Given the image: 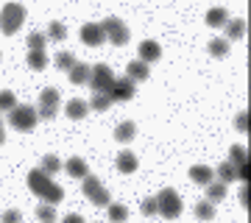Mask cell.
Instances as JSON below:
<instances>
[{"instance_id": "obj_1", "label": "cell", "mask_w": 251, "mask_h": 223, "mask_svg": "<svg viewBox=\"0 0 251 223\" xmlns=\"http://www.w3.org/2000/svg\"><path fill=\"white\" fill-rule=\"evenodd\" d=\"M23 23H25V9H23L20 3H6L3 11H0V31L6 36H11V34L20 31Z\"/></svg>"}, {"instance_id": "obj_2", "label": "cell", "mask_w": 251, "mask_h": 223, "mask_svg": "<svg viewBox=\"0 0 251 223\" xmlns=\"http://www.w3.org/2000/svg\"><path fill=\"white\" fill-rule=\"evenodd\" d=\"M181 198H179V193L176 190H162L159 196H156V212L162 215V218H179L181 215Z\"/></svg>"}, {"instance_id": "obj_3", "label": "cell", "mask_w": 251, "mask_h": 223, "mask_svg": "<svg viewBox=\"0 0 251 223\" xmlns=\"http://www.w3.org/2000/svg\"><path fill=\"white\" fill-rule=\"evenodd\" d=\"M9 120L17 131H31L36 125V120H39V115H36V109H31V106H14L9 112Z\"/></svg>"}, {"instance_id": "obj_4", "label": "cell", "mask_w": 251, "mask_h": 223, "mask_svg": "<svg viewBox=\"0 0 251 223\" xmlns=\"http://www.w3.org/2000/svg\"><path fill=\"white\" fill-rule=\"evenodd\" d=\"M112 84H115L112 70H109L106 64H95V67H92V75H90V87L95 89V92H109Z\"/></svg>"}, {"instance_id": "obj_5", "label": "cell", "mask_w": 251, "mask_h": 223, "mask_svg": "<svg viewBox=\"0 0 251 223\" xmlns=\"http://www.w3.org/2000/svg\"><path fill=\"white\" fill-rule=\"evenodd\" d=\"M103 31H106V36L112 39V45H126L128 39H131V34H128V28L120 23L117 17H109L103 20Z\"/></svg>"}, {"instance_id": "obj_6", "label": "cell", "mask_w": 251, "mask_h": 223, "mask_svg": "<svg viewBox=\"0 0 251 223\" xmlns=\"http://www.w3.org/2000/svg\"><path fill=\"white\" fill-rule=\"evenodd\" d=\"M81 39H84V45L98 48V45L106 42V31H103V25H98V23H87V25L81 28Z\"/></svg>"}, {"instance_id": "obj_7", "label": "cell", "mask_w": 251, "mask_h": 223, "mask_svg": "<svg viewBox=\"0 0 251 223\" xmlns=\"http://www.w3.org/2000/svg\"><path fill=\"white\" fill-rule=\"evenodd\" d=\"M50 184H53V181H50V176H48L45 170H31V173H28V190L36 193L39 198L45 196V190L50 187Z\"/></svg>"}, {"instance_id": "obj_8", "label": "cell", "mask_w": 251, "mask_h": 223, "mask_svg": "<svg viewBox=\"0 0 251 223\" xmlns=\"http://www.w3.org/2000/svg\"><path fill=\"white\" fill-rule=\"evenodd\" d=\"M109 95H112V100H131L134 98V81L131 78H115Z\"/></svg>"}, {"instance_id": "obj_9", "label": "cell", "mask_w": 251, "mask_h": 223, "mask_svg": "<svg viewBox=\"0 0 251 223\" xmlns=\"http://www.w3.org/2000/svg\"><path fill=\"white\" fill-rule=\"evenodd\" d=\"M159 56H162V48H159L156 42H151V39H145V42L140 45V62H145V64L159 62Z\"/></svg>"}, {"instance_id": "obj_10", "label": "cell", "mask_w": 251, "mask_h": 223, "mask_svg": "<svg viewBox=\"0 0 251 223\" xmlns=\"http://www.w3.org/2000/svg\"><path fill=\"white\" fill-rule=\"evenodd\" d=\"M148 75H151V70H148V64L140 62V59H137V62H128V67H126V78H131L134 84L137 81H145Z\"/></svg>"}, {"instance_id": "obj_11", "label": "cell", "mask_w": 251, "mask_h": 223, "mask_svg": "<svg viewBox=\"0 0 251 223\" xmlns=\"http://www.w3.org/2000/svg\"><path fill=\"white\" fill-rule=\"evenodd\" d=\"M226 23H229V11H226L224 6H218V9H209V11H206V25L224 28Z\"/></svg>"}, {"instance_id": "obj_12", "label": "cell", "mask_w": 251, "mask_h": 223, "mask_svg": "<svg viewBox=\"0 0 251 223\" xmlns=\"http://www.w3.org/2000/svg\"><path fill=\"white\" fill-rule=\"evenodd\" d=\"M90 75H92V67L90 64H73V70H70V81L73 84H90Z\"/></svg>"}, {"instance_id": "obj_13", "label": "cell", "mask_w": 251, "mask_h": 223, "mask_svg": "<svg viewBox=\"0 0 251 223\" xmlns=\"http://www.w3.org/2000/svg\"><path fill=\"white\" fill-rule=\"evenodd\" d=\"M134 134H137V125L131 123V120H126V123H120L115 128V140H117V143H131V140H134Z\"/></svg>"}, {"instance_id": "obj_14", "label": "cell", "mask_w": 251, "mask_h": 223, "mask_svg": "<svg viewBox=\"0 0 251 223\" xmlns=\"http://www.w3.org/2000/svg\"><path fill=\"white\" fill-rule=\"evenodd\" d=\"M117 170H120V173H134L137 170V156L131 151L117 153Z\"/></svg>"}, {"instance_id": "obj_15", "label": "cell", "mask_w": 251, "mask_h": 223, "mask_svg": "<svg viewBox=\"0 0 251 223\" xmlns=\"http://www.w3.org/2000/svg\"><path fill=\"white\" fill-rule=\"evenodd\" d=\"M87 112H90V103H87V100H70V103H67V117H70V120H81V117H87Z\"/></svg>"}, {"instance_id": "obj_16", "label": "cell", "mask_w": 251, "mask_h": 223, "mask_svg": "<svg viewBox=\"0 0 251 223\" xmlns=\"http://www.w3.org/2000/svg\"><path fill=\"white\" fill-rule=\"evenodd\" d=\"M190 178H193L196 184H201V187H206V184L212 181V170L206 168V165H196V168H190Z\"/></svg>"}, {"instance_id": "obj_17", "label": "cell", "mask_w": 251, "mask_h": 223, "mask_svg": "<svg viewBox=\"0 0 251 223\" xmlns=\"http://www.w3.org/2000/svg\"><path fill=\"white\" fill-rule=\"evenodd\" d=\"M67 173H70L73 178H84L90 170H87V165H84V159H78V156H73V159H67Z\"/></svg>"}, {"instance_id": "obj_18", "label": "cell", "mask_w": 251, "mask_h": 223, "mask_svg": "<svg viewBox=\"0 0 251 223\" xmlns=\"http://www.w3.org/2000/svg\"><path fill=\"white\" fill-rule=\"evenodd\" d=\"M224 196H226V184L224 181H209L206 184V201H224Z\"/></svg>"}, {"instance_id": "obj_19", "label": "cell", "mask_w": 251, "mask_h": 223, "mask_svg": "<svg viewBox=\"0 0 251 223\" xmlns=\"http://www.w3.org/2000/svg\"><path fill=\"white\" fill-rule=\"evenodd\" d=\"M196 218L198 221H212V218H215V204H212V201H198L196 204Z\"/></svg>"}, {"instance_id": "obj_20", "label": "cell", "mask_w": 251, "mask_h": 223, "mask_svg": "<svg viewBox=\"0 0 251 223\" xmlns=\"http://www.w3.org/2000/svg\"><path fill=\"white\" fill-rule=\"evenodd\" d=\"M90 106L95 109V112H106V109L112 106V95H109V92H95L92 100H90Z\"/></svg>"}, {"instance_id": "obj_21", "label": "cell", "mask_w": 251, "mask_h": 223, "mask_svg": "<svg viewBox=\"0 0 251 223\" xmlns=\"http://www.w3.org/2000/svg\"><path fill=\"white\" fill-rule=\"evenodd\" d=\"M45 64H48L45 50H31V53H28V67H31V70H45Z\"/></svg>"}, {"instance_id": "obj_22", "label": "cell", "mask_w": 251, "mask_h": 223, "mask_svg": "<svg viewBox=\"0 0 251 223\" xmlns=\"http://www.w3.org/2000/svg\"><path fill=\"white\" fill-rule=\"evenodd\" d=\"M224 28H226V36H229V39H240V36L246 34V23H243V20H229Z\"/></svg>"}, {"instance_id": "obj_23", "label": "cell", "mask_w": 251, "mask_h": 223, "mask_svg": "<svg viewBox=\"0 0 251 223\" xmlns=\"http://www.w3.org/2000/svg\"><path fill=\"white\" fill-rule=\"evenodd\" d=\"M218 178H221L224 184H229V181H237V168H234L232 162H224V165L218 168Z\"/></svg>"}, {"instance_id": "obj_24", "label": "cell", "mask_w": 251, "mask_h": 223, "mask_svg": "<svg viewBox=\"0 0 251 223\" xmlns=\"http://www.w3.org/2000/svg\"><path fill=\"white\" fill-rule=\"evenodd\" d=\"M81 190H84V196H87V198H92L100 190V181L95 176H90V173H87V176L81 178Z\"/></svg>"}, {"instance_id": "obj_25", "label": "cell", "mask_w": 251, "mask_h": 223, "mask_svg": "<svg viewBox=\"0 0 251 223\" xmlns=\"http://www.w3.org/2000/svg\"><path fill=\"white\" fill-rule=\"evenodd\" d=\"M229 156H232V165L237 168V165H246L249 162V148H243V145H232V151H229Z\"/></svg>"}, {"instance_id": "obj_26", "label": "cell", "mask_w": 251, "mask_h": 223, "mask_svg": "<svg viewBox=\"0 0 251 223\" xmlns=\"http://www.w3.org/2000/svg\"><path fill=\"white\" fill-rule=\"evenodd\" d=\"M36 218L42 223H53L56 221V206L53 204H39L36 206Z\"/></svg>"}, {"instance_id": "obj_27", "label": "cell", "mask_w": 251, "mask_h": 223, "mask_svg": "<svg viewBox=\"0 0 251 223\" xmlns=\"http://www.w3.org/2000/svg\"><path fill=\"white\" fill-rule=\"evenodd\" d=\"M73 64H75V56H73L70 50H62V53L56 56V67H59V70L70 73V70H73Z\"/></svg>"}, {"instance_id": "obj_28", "label": "cell", "mask_w": 251, "mask_h": 223, "mask_svg": "<svg viewBox=\"0 0 251 223\" xmlns=\"http://www.w3.org/2000/svg\"><path fill=\"white\" fill-rule=\"evenodd\" d=\"M128 218V209L123 204H109V221L112 223H123Z\"/></svg>"}, {"instance_id": "obj_29", "label": "cell", "mask_w": 251, "mask_h": 223, "mask_svg": "<svg viewBox=\"0 0 251 223\" xmlns=\"http://www.w3.org/2000/svg\"><path fill=\"white\" fill-rule=\"evenodd\" d=\"M42 198H45V204H53V206H56V204L64 198V190L59 187V184H50V187L45 190V196H42Z\"/></svg>"}, {"instance_id": "obj_30", "label": "cell", "mask_w": 251, "mask_h": 223, "mask_svg": "<svg viewBox=\"0 0 251 223\" xmlns=\"http://www.w3.org/2000/svg\"><path fill=\"white\" fill-rule=\"evenodd\" d=\"M209 53L218 56V59L229 56V42H226V39H212V42H209Z\"/></svg>"}, {"instance_id": "obj_31", "label": "cell", "mask_w": 251, "mask_h": 223, "mask_svg": "<svg viewBox=\"0 0 251 223\" xmlns=\"http://www.w3.org/2000/svg\"><path fill=\"white\" fill-rule=\"evenodd\" d=\"M45 42H48V36L42 34V31L28 34V48H31V50H45Z\"/></svg>"}, {"instance_id": "obj_32", "label": "cell", "mask_w": 251, "mask_h": 223, "mask_svg": "<svg viewBox=\"0 0 251 223\" xmlns=\"http://www.w3.org/2000/svg\"><path fill=\"white\" fill-rule=\"evenodd\" d=\"M14 106H17V98H14V92L3 89V92H0V112H11Z\"/></svg>"}, {"instance_id": "obj_33", "label": "cell", "mask_w": 251, "mask_h": 223, "mask_svg": "<svg viewBox=\"0 0 251 223\" xmlns=\"http://www.w3.org/2000/svg\"><path fill=\"white\" fill-rule=\"evenodd\" d=\"M59 168H62V162L56 159V156H50V153H48V156H42V168H39V170H45L48 176L59 173Z\"/></svg>"}, {"instance_id": "obj_34", "label": "cell", "mask_w": 251, "mask_h": 223, "mask_svg": "<svg viewBox=\"0 0 251 223\" xmlns=\"http://www.w3.org/2000/svg\"><path fill=\"white\" fill-rule=\"evenodd\" d=\"M39 106H59V92L56 89H45L42 95H39Z\"/></svg>"}, {"instance_id": "obj_35", "label": "cell", "mask_w": 251, "mask_h": 223, "mask_svg": "<svg viewBox=\"0 0 251 223\" xmlns=\"http://www.w3.org/2000/svg\"><path fill=\"white\" fill-rule=\"evenodd\" d=\"M64 36H67V28H64L62 23H50V28H48V39H53V42H62Z\"/></svg>"}, {"instance_id": "obj_36", "label": "cell", "mask_w": 251, "mask_h": 223, "mask_svg": "<svg viewBox=\"0 0 251 223\" xmlns=\"http://www.w3.org/2000/svg\"><path fill=\"white\" fill-rule=\"evenodd\" d=\"M234 128H237V131H243V134H249V128H251L249 112H240V115L234 117Z\"/></svg>"}, {"instance_id": "obj_37", "label": "cell", "mask_w": 251, "mask_h": 223, "mask_svg": "<svg viewBox=\"0 0 251 223\" xmlns=\"http://www.w3.org/2000/svg\"><path fill=\"white\" fill-rule=\"evenodd\" d=\"M90 201H92L95 206H109V201H112V196H109V190H103V187H100L98 193H95V196L90 198Z\"/></svg>"}, {"instance_id": "obj_38", "label": "cell", "mask_w": 251, "mask_h": 223, "mask_svg": "<svg viewBox=\"0 0 251 223\" xmlns=\"http://www.w3.org/2000/svg\"><path fill=\"white\" fill-rule=\"evenodd\" d=\"M140 209H143V215H148V218H151V215H156V198H145Z\"/></svg>"}, {"instance_id": "obj_39", "label": "cell", "mask_w": 251, "mask_h": 223, "mask_svg": "<svg viewBox=\"0 0 251 223\" xmlns=\"http://www.w3.org/2000/svg\"><path fill=\"white\" fill-rule=\"evenodd\" d=\"M249 176H251L249 162H246V165H237V181H243V184H249Z\"/></svg>"}, {"instance_id": "obj_40", "label": "cell", "mask_w": 251, "mask_h": 223, "mask_svg": "<svg viewBox=\"0 0 251 223\" xmlns=\"http://www.w3.org/2000/svg\"><path fill=\"white\" fill-rule=\"evenodd\" d=\"M3 223H23V215L17 209H9V212L3 215Z\"/></svg>"}, {"instance_id": "obj_41", "label": "cell", "mask_w": 251, "mask_h": 223, "mask_svg": "<svg viewBox=\"0 0 251 223\" xmlns=\"http://www.w3.org/2000/svg\"><path fill=\"white\" fill-rule=\"evenodd\" d=\"M36 115L45 117V120H53V117H56V109H53V106H39V109H36Z\"/></svg>"}, {"instance_id": "obj_42", "label": "cell", "mask_w": 251, "mask_h": 223, "mask_svg": "<svg viewBox=\"0 0 251 223\" xmlns=\"http://www.w3.org/2000/svg\"><path fill=\"white\" fill-rule=\"evenodd\" d=\"M240 204L246 206V209H249V204H251V193H249V184H246V187L240 190Z\"/></svg>"}, {"instance_id": "obj_43", "label": "cell", "mask_w": 251, "mask_h": 223, "mask_svg": "<svg viewBox=\"0 0 251 223\" xmlns=\"http://www.w3.org/2000/svg\"><path fill=\"white\" fill-rule=\"evenodd\" d=\"M64 223H84V218H81V215H67Z\"/></svg>"}, {"instance_id": "obj_44", "label": "cell", "mask_w": 251, "mask_h": 223, "mask_svg": "<svg viewBox=\"0 0 251 223\" xmlns=\"http://www.w3.org/2000/svg\"><path fill=\"white\" fill-rule=\"evenodd\" d=\"M6 143V134H3V125H0V145Z\"/></svg>"}]
</instances>
